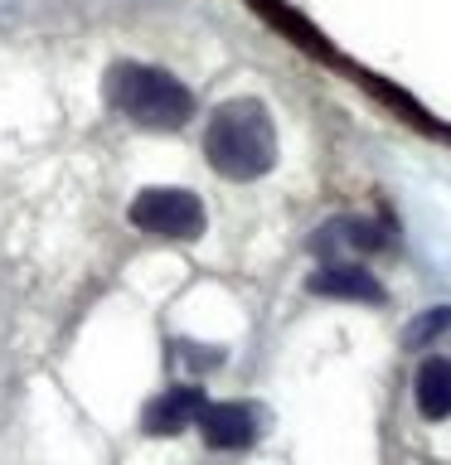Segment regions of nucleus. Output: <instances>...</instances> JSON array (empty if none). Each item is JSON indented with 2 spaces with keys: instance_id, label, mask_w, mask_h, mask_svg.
Returning a JSON list of instances; mask_svg holds the SVG:
<instances>
[{
  "instance_id": "1",
  "label": "nucleus",
  "mask_w": 451,
  "mask_h": 465,
  "mask_svg": "<svg viewBox=\"0 0 451 465\" xmlns=\"http://www.w3.org/2000/svg\"><path fill=\"white\" fill-rule=\"evenodd\" d=\"M204 155L224 180H262L276 165V126L257 97L218 102L204 126Z\"/></svg>"
},
{
  "instance_id": "2",
  "label": "nucleus",
  "mask_w": 451,
  "mask_h": 465,
  "mask_svg": "<svg viewBox=\"0 0 451 465\" xmlns=\"http://www.w3.org/2000/svg\"><path fill=\"white\" fill-rule=\"evenodd\" d=\"M102 97L116 116H126L131 126L145 131H180L195 116V93L175 73L151 64H112Z\"/></svg>"
},
{
  "instance_id": "3",
  "label": "nucleus",
  "mask_w": 451,
  "mask_h": 465,
  "mask_svg": "<svg viewBox=\"0 0 451 465\" xmlns=\"http://www.w3.org/2000/svg\"><path fill=\"white\" fill-rule=\"evenodd\" d=\"M126 218L141 232H151V238H199V232L209 228L204 199L189 194V189H170V184L141 189V194L131 199Z\"/></svg>"
},
{
  "instance_id": "4",
  "label": "nucleus",
  "mask_w": 451,
  "mask_h": 465,
  "mask_svg": "<svg viewBox=\"0 0 451 465\" xmlns=\"http://www.w3.org/2000/svg\"><path fill=\"white\" fill-rule=\"evenodd\" d=\"M195 427L214 450H247L262 436V412L253 402H204Z\"/></svg>"
},
{
  "instance_id": "5",
  "label": "nucleus",
  "mask_w": 451,
  "mask_h": 465,
  "mask_svg": "<svg viewBox=\"0 0 451 465\" xmlns=\"http://www.w3.org/2000/svg\"><path fill=\"white\" fill-rule=\"evenodd\" d=\"M316 291V296H330V301H364V305H384V282L359 267V262H326L320 272H311V282H306Z\"/></svg>"
},
{
  "instance_id": "6",
  "label": "nucleus",
  "mask_w": 451,
  "mask_h": 465,
  "mask_svg": "<svg viewBox=\"0 0 451 465\" xmlns=\"http://www.w3.org/2000/svg\"><path fill=\"white\" fill-rule=\"evenodd\" d=\"M204 388L195 383H180V388H165L160 398L141 412V431L145 436H180L185 427H195L199 412H204Z\"/></svg>"
},
{
  "instance_id": "7",
  "label": "nucleus",
  "mask_w": 451,
  "mask_h": 465,
  "mask_svg": "<svg viewBox=\"0 0 451 465\" xmlns=\"http://www.w3.org/2000/svg\"><path fill=\"white\" fill-rule=\"evenodd\" d=\"M388 247V228L374 223V218H335L311 238V252L340 262V252H378Z\"/></svg>"
},
{
  "instance_id": "8",
  "label": "nucleus",
  "mask_w": 451,
  "mask_h": 465,
  "mask_svg": "<svg viewBox=\"0 0 451 465\" xmlns=\"http://www.w3.org/2000/svg\"><path fill=\"white\" fill-rule=\"evenodd\" d=\"M413 392H417V412L427 421H442L451 417V359H422L417 363V378H413Z\"/></svg>"
},
{
  "instance_id": "9",
  "label": "nucleus",
  "mask_w": 451,
  "mask_h": 465,
  "mask_svg": "<svg viewBox=\"0 0 451 465\" xmlns=\"http://www.w3.org/2000/svg\"><path fill=\"white\" fill-rule=\"evenodd\" d=\"M446 330H451V305H436V311H427L422 320H413V325H407V349L432 344L436 334H446Z\"/></svg>"
},
{
  "instance_id": "10",
  "label": "nucleus",
  "mask_w": 451,
  "mask_h": 465,
  "mask_svg": "<svg viewBox=\"0 0 451 465\" xmlns=\"http://www.w3.org/2000/svg\"><path fill=\"white\" fill-rule=\"evenodd\" d=\"M175 349H180V359L195 363V369H218V363H224L218 349H214V354H204V344H175Z\"/></svg>"
}]
</instances>
